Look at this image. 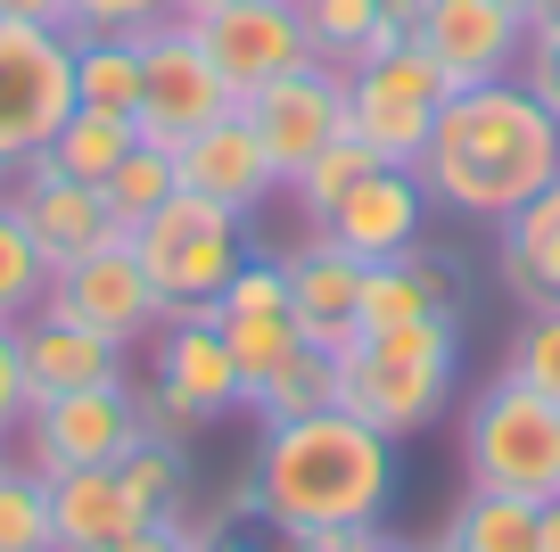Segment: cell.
Returning a JSON list of instances; mask_svg holds the SVG:
<instances>
[{
	"label": "cell",
	"instance_id": "6da1fadb",
	"mask_svg": "<svg viewBox=\"0 0 560 552\" xmlns=\"http://www.w3.org/2000/svg\"><path fill=\"white\" fill-rule=\"evenodd\" d=\"M420 191L429 207L462 215V223H511L544 182H560V116L520 83H478L438 107V133L420 149Z\"/></svg>",
	"mask_w": 560,
	"mask_h": 552
},
{
	"label": "cell",
	"instance_id": "7a4b0ae2",
	"mask_svg": "<svg viewBox=\"0 0 560 552\" xmlns=\"http://www.w3.org/2000/svg\"><path fill=\"white\" fill-rule=\"evenodd\" d=\"M256 519L272 536L305 528H380L387 495H396V446L354 413H298V421H264L256 462Z\"/></svg>",
	"mask_w": 560,
	"mask_h": 552
},
{
	"label": "cell",
	"instance_id": "3957f363",
	"mask_svg": "<svg viewBox=\"0 0 560 552\" xmlns=\"http://www.w3.org/2000/svg\"><path fill=\"white\" fill-rule=\"evenodd\" d=\"M454 363H462L454 313H429V322H404V330H363L338 355V413L371 421L387 446H404V437H420L445 413Z\"/></svg>",
	"mask_w": 560,
	"mask_h": 552
},
{
	"label": "cell",
	"instance_id": "277c9868",
	"mask_svg": "<svg viewBox=\"0 0 560 552\" xmlns=\"http://www.w3.org/2000/svg\"><path fill=\"white\" fill-rule=\"evenodd\" d=\"M462 479L478 495H560V404L536 396L527 380L494 371L470 404H462Z\"/></svg>",
	"mask_w": 560,
	"mask_h": 552
},
{
	"label": "cell",
	"instance_id": "5b68a950",
	"mask_svg": "<svg viewBox=\"0 0 560 552\" xmlns=\"http://www.w3.org/2000/svg\"><path fill=\"white\" fill-rule=\"evenodd\" d=\"M132 404H140V429L165 437V446H190L207 421H223V413L247 404L240 355H231L223 330H214V306H174L158 322V380L132 388Z\"/></svg>",
	"mask_w": 560,
	"mask_h": 552
},
{
	"label": "cell",
	"instance_id": "8992f818",
	"mask_svg": "<svg viewBox=\"0 0 560 552\" xmlns=\"http://www.w3.org/2000/svg\"><path fill=\"white\" fill-rule=\"evenodd\" d=\"M132 248H140V264H149V280L165 289V306H214L223 280L247 264V215L214 207V198H198V191H174L132 231Z\"/></svg>",
	"mask_w": 560,
	"mask_h": 552
},
{
	"label": "cell",
	"instance_id": "52a82bcc",
	"mask_svg": "<svg viewBox=\"0 0 560 552\" xmlns=\"http://www.w3.org/2000/svg\"><path fill=\"white\" fill-rule=\"evenodd\" d=\"M445 100H454V91H445L438 58L420 50V42H396V50L363 58V67L347 74V133L371 140L380 165H420Z\"/></svg>",
	"mask_w": 560,
	"mask_h": 552
},
{
	"label": "cell",
	"instance_id": "ba28073f",
	"mask_svg": "<svg viewBox=\"0 0 560 552\" xmlns=\"http://www.w3.org/2000/svg\"><path fill=\"white\" fill-rule=\"evenodd\" d=\"M74 116V34L67 25H0V173H18Z\"/></svg>",
	"mask_w": 560,
	"mask_h": 552
},
{
	"label": "cell",
	"instance_id": "9c48e42d",
	"mask_svg": "<svg viewBox=\"0 0 560 552\" xmlns=\"http://www.w3.org/2000/svg\"><path fill=\"white\" fill-rule=\"evenodd\" d=\"M240 91L223 83V67L207 58L190 18H165V25H140V140L158 149H182L190 133H207L214 116H231Z\"/></svg>",
	"mask_w": 560,
	"mask_h": 552
},
{
	"label": "cell",
	"instance_id": "30bf717a",
	"mask_svg": "<svg viewBox=\"0 0 560 552\" xmlns=\"http://www.w3.org/2000/svg\"><path fill=\"white\" fill-rule=\"evenodd\" d=\"M140 404H132V380L116 388H74V396H34L18 421V462L42 470V479H67V470H107L140 446Z\"/></svg>",
	"mask_w": 560,
	"mask_h": 552
},
{
	"label": "cell",
	"instance_id": "8fae6325",
	"mask_svg": "<svg viewBox=\"0 0 560 552\" xmlns=\"http://www.w3.org/2000/svg\"><path fill=\"white\" fill-rule=\"evenodd\" d=\"M42 306L67 313V322H83V330H100V338H116V346L158 338V322L174 313V306H165V289L149 280V264H140L132 240H107V248H91V256L58 264Z\"/></svg>",
	"mask_w": 560,
	"mask_h": 552
},
{
	"label": "cell",
	"instance_id": "7c38bea8",
	"mask_svg": "<svg viewBox=\"0 0 560 552\" xmlns=\"http://www.w3.org/2000/svg\"><path fill=\"white\" fill-rule=\"evenodd\" d=\"M240 107H247V124H256L264 157L280 165V191H289V182L347 133V74L322 67V58H305V67L272 74L264 91H247Z\"/></svg>",
	"mask_w": 560,
	"mask_h": 552
},
{
	"label": "cell",
	"instance_id": "4fadbf2b",
	"mask_svg": "<svg viewBox=\"0 0 560 552\" xmlns=\"http://www.w3.org/2000/svg\"><path fill=\"white\" fill-rule=\"evenodd\" d=\"M412 42L438 58L445 91H478V83H503V74H520L527 25L511 18L503 0H420Z\"/></svg>",
	"mask_w": 560,
	"mask_h": 552
},
{
	"label": "cell",
	"instance_id": "5bb4252c",
	"mask_svg": "<svg viewBox=\"0 0 560 552\" xmlns=\"http://www.w3.org/2000/svg\"><path fill=\"white\" fill-rule=\"evenodd\" d=\"M198 42H207V58L223 67V83L240 91H264L272 74L305 67L314 58V42H305V18L298 0H231V9H207V18H190Z\"/></svg>",
	"mask_w": 560,
	"mask_h": 552
},
{
	"label": "cell",
	"instance_id": "9a60e30c",
	"mask_svg": "<svg viewBox=\"0 0 560 552\" xmlns=\"http://www.w3.org/2000/svg\"><path fill=\"white\" fill-rule=\"evenodd\" d=\"M9 207H18L25 231L42 240L50 273L74 264V256H91V248H107V240H132V231H116L100 182H74V173H58L50 157H25V165L9 173Z\"/></svg>",
	"mask_w": 560,
	"mask_h": 552
},
{
	"label": "cell",
	"instance_id": "2e32d148",
	"mask_svg": "<svg viewBox=\"0 0 560 552\" xmlns=\"http://www.w3.org/2000/svg\"><path fill=\"white\" fill-rule=\"evenodd\" d=\"M280 273H289V313H298L305 346L347 355V346L363 338V256H347L330 231L305 223V248H289Z\"/></svg>",
	"mask_w": 560,
	"mask_h": 552
},
{
	"label": "cell",
	"instance_id": "e0dca14e",
	"mask_svg": "<svg viewBox=\"0 0 560 552\" xmlns=\"http://www.w3.org/2000/svg\"><path fill=\"white\" fill-rule=\"evenodd\" d=\"M420 223H429L420 173L412 165H380V173H363L314 231H330V240L347 248V256H363V264H387V256H412L420 248Z\"/></svg>",
	"mask_w": 560,
	"mask_h": 552
},
{
	"label": "cell",
	"instance_id": "ac0fdd59",
	"mask_svg": "<svg viewBox=\"0 0 560 552\" xmlns=\"http://www.w3.org/2000/svg\"><path fill=\"white\" fill-rule=\"evenodd\" d=\"M174 173H182V191L214 198V207H231V215H256L264 198H280V165L264 157L247 107H231V116H214L207 133L182 140V149H174Z\"/></svg>",
	"mask_w": 560,
	"mask_h": 552
},
{
	"label": "cell",
	"instance_id": "d6986e66",
	"mask_svg": "<svg viewBox=\"0 0 560 552\" xmlns=\"http://www.w3.org/2000/svg\"><path fill=\"white\" fill-rule=\"evenodd\" d=\"M18 355H25V396H74V388H116L132 346H116V338H100V330L67 322V313L34 306L18 322Z\"/></svg>",
	"mask_w": 560,
	"mask_h": 552
},
{
	"label": "cell",
	"instance_id": "ffe728a7",
	"mask_svg": "<svg viewBox=\"0 0 560 552\" xmlns=\"http://www.w3.org/2000/svg\"><path fill=\"white\" fill-rule=\"evenodd\" d=\"M132 528H149V511H140V495L124 486L116 462L50 479V536H58V552H116Z\"/></svg>",
	"mask_w": 560,
	"mask_h": 552
},
{
	"label": "cell",
	"instance_id": "44dd1931",
	"mask_svg": "<svg viewBox=\"0 0 560 552\" xmlns=\"http://www.w3.org/2000/svg\"><path fill=\"white\" fill-rule=\"evenodd\" d=\"M503 289L520 306H560V182H544L520 215L503 223Z\"/></svg>",
	"mask_w": 560,
	"mask_h": 552
},
{
	"label": "cell",
	"instance_id": "7402d4cb",
	"mask_svg": "<svg viewBox=\"0 0 560 552\" xmlns=\"http://www.w3.org/2000/svg\"><path fill=\"white\" fill-rule=\"evenodd\" d=\"M429 313H454V273L412 256H387L363 264V330H404V322H429Z\"/></svg>",
	"mask_w": 560,
	"mask_h": 552
},
{
	"label": "cell",
	"instance_id": "603a6c76",
	"mask_svg": "<svg viewBox=\"0 0 560 552\" xmlns=\"http://www.w3.org/2000/svg\"><path fill=\"white\" fill-rule=\"evenodd\" d=\"M298 18H305V42H314L322 67L354 74L363 58L396 50V25H387V0H298Z\"/></svg>",
	"mask_w": 560,
	"mask_h": 552
},
{
	"label": "cell",
	"instance_id": "cb8c5ba5",
	"mask_svg": "<svg viewBox=\"0 0 560 552\" xmlns=\"http://www.w3.org/2000/svg\"><path fill=\"white\" fill-rule=\"evenodd\" d=\"M438 552H544V503L527 495H462Z\"/></svg>",
	"mask_w": 560,
	"mask_h": 552
},
{
	"label": "cell",
	"instance_id": "d4e9b609",
	"mask_svg": "<svg viewBox=\"0 0 560 552\" xmlns=\"http://www.w3.org/2000/svg\"><path fill=\"white\" fill-rule=\"evenodd\" d=\"M74 100L107 116H140V34H74Z\"/></svg>",
	"mask_w": 560,
	"mask_h": 552
},
{
	"label": "cell",
	"instance_id": "484cf974",
	"mask_svg": "<svg viewBox=\"0 0 560 552\" xmlns=\"http://www.w3.org/2000/svg\"><path fill=\"white\" fill-rule=\"evenodd\" d=\"M140 140V124L132 116H107V107H83L74 100V116L58 124V140L42 157H50L58 173H74V182H107V173L124 165V149Z\"/></svg>",
	"mask_w": 560,
	"mask_h": 552
},
{
	"label": "cell",
	"instance_id": "4316f807",
	"mask_svg": "<svg viewBox=\"0 0 560 552\" xmlns=\"http://www.w3.org/2000/svg\"><path fill=\"white\" fill-rule=\"evenodd\" d=\"M174 191H182L174 149H158V140H132V149H124V165L100 182V198H107V215H116V231H140Z\"/></svg>",
	"mask_w": 560,
	"mask_h": 552
},
{
	"label": "cell",
	"instance_id": "83f0119b",
	"mask_svg": "<svg viewBox=\"0 0 560 552\" xmlns=\"http://www.w3.org/2000/svg\"><path fill=\"white\" fill-rule=\"evenodd\" d=\"M223 346L240 355V380H247V396H256L264 380H272L289 355H305V330H298V313L289 306H272V313H223Z\"/></svg>",
	"mask_w": 560,
	"mask_h": 552
},
{
	"label": "cell",
	"instance_id": "f1b7e54d",
	"mask_svg": "<svg viewBox=\"0 0 560 552\" xmlns=\"http://www.w3.org/2000/svg\"><path fill=\"white\" fill-rule=\"evenodd\" d=\"M330 404H338V355L305 346V355H289L272 380L247 396V413L256 421H298V413H330Z\"/></svg>",
	"mask_w": 560,
	"mask_h": 552
},
{
	"label": "cell",
	"instance_id": "f546056e",
	"mask_svg": "<svg viewBox=\"0 0 560 552\" xmlns=\"http://www.w3.org/2000/svg\"><path fill=\"white\" fill-rule=\"evenodd\" d=\"M42 297H50V256L25 231V215L0 198V322H25Z\"/></svg>",
	"mask_w": 560,
	"mask_h": 552
},
{
	"label": "cell",
	"instance_id": "4dcf8cb0",
	"mask_svg": "<svg viewBox=\"0 0 560 552\" xmlns=\"http://www.w3.org/2000/svg\"><path fill=\"white\" fill-rule=\"evenodd\" d=\"M0 552H58L50 536V479L25 462H0Z\"/></svg>",
	"mask_w": 560,
	"mask_h": 552
},
{
	"label": "cell",
	"instance_id": "1f68e13d",
	"mask_svg": "<svg viewBox=\"0 0 560 552\" xmlns=\"http://www.w3.org/2000/svg\"><path fill=\"white\" fill-rule=\"evenodd\" d=\"M363 173H380V157H371V140H354V133H338L330 149L314 157V165L298 173V182H289V198H298V215L305 223H322V215L338 207V198L354 191V182H363Z\"/></svg>",
	"mask_w": 560,
	"mask_h": 552
},
{
	"label": "cell",
	"instance_id": "d6a6232c",
	"mask_svg": "<svg viewBox=\"0 0 560 552\" xmlns=\"http://www.w3.org/2000/svg\"><path fill=\"white\" fill-rule=\"evenodd\" d=\"M116 470H124V486L140 495L149 519H174V503L190 495V462H182V446H165V437H140Z\"/></svg>",
	"mask_w": 560,
	"mask_h": 552
},
{
	"label": "cell",
	"instance_id": "836d02e7",
	"mask_svg": "<svg viewBox=\"0 0 560 552\" xmlns=\"http://www.w3.org/2000/svg\"><path fill=\"white\" fill-rule=\"evenodd\" d=\"M503 371L560 404V306H527V322L511 330V346H503Z\"/></svg>",
	"mask_w": 560,
	"mask_h": 552
},
{
	"label": "cell",
	"instance_id": "e575fe53",
	"mask_svg": "<svg viewBox=\"0 0 560 552\" xmlns=\"http://www.w3.org/2000/svg\"><path fill=\"white\" fill-rule=\"evenodd\" d=\"M165 18H182V0H67V34H91V25L140 34V25H165Z\"/></svg>",
	"mask_w": 560,
	"mask_h": 552
},
{
	"label": "cell",
	"instance_id": "d590c367",
	"mask_svg": "<svg viewBox=\"0 0 560 552\" xmlns=\"http://www.w3.org/2000/svg\"><path fill=\"white\" fill-rule=\"evenodd\" d=\"M272 306H289V273H280L272 256H247L240 273L223 280V297H214V322H223V313H272Z\"/></svg>",
	"mask_w": 560,
	"mask_h": 552
},
{
	"label": "cell",
	"instance_id": "8d00e7d4",
	"mask_svg": "<svg viewBox=\"0 0 560 552\" xmlns=\"http://www.w3.org/2000/svg\"><path fill=\"white\" fill-rule=\"evenodd\" d=\"M520 83H527V91H536V100H544V107L560 116V0L544 9L536 25H527V50H520Z\"/></svg>",
	"mask_w": 560,
	"mask_h": 552
},
{
	"label": "cell",
	"instance_id": "74e56055",
	"mask_svg": "<svg viewBox=\"0 0 560 552\" xmlns=\"http://www.w3.org/2000/svg\"><path fill=\"white\" fill-rule=\"evenodd\" d=\"M25 355H18V322H0V437H18L25 421Z\"/></svg>",
	"mask_w": 560,
	"mask_h": 552
},
{
	"label": "cell",
	"instance_id": "f35d334b",
	"mask_svg": "<svg viewBox=\"0 0 560 552\" xmlns=\"http://www.w3.org/2000/svg\"><path fill=\"white\" fill-rule=\"evenodd\" d=\"M116 552H198V544H190V536L174 528V519H149V528H132V536H124Z\"/></svg>",
	"mask_w": 560,
	"mask_h": 552
},
{
	"label": "cell",
	"instance_id": "ab89813d",
	"mask_svg": "<svg viewBox=\"0 0 560 552\" xmlns=\"http://www.w3.org/2000/svg\"><path fill=\"white\" fill-rule=\"evenodd\" d=\"M0 25H67V0H0Z\"/></svg>",
	"mask_w": 560,
	"mask_h": 552
},
{
	"label": "cell",
	"instance_id": "60d3db41",
	"mask_svg": "<svg viewBox=\"0 0 560 552\" xmlns=\"http://www.w3.org/2000/svg\"><path fill=\"white\" fill-rule=\"evenodd\" d=\"M544 552H560V495L544 503Z\"/></svg>",
	"mask_w": 560,
	"mask_h": 552
},
{
	"label": "cell",
	"instance_id": "b9f144b4",
	"mask_svg": "<svg viewBox=\"0 0 560 552\" xmlns=\"http://www.w3.org/2000/svg\"><path fill=\"white\" fill-rule=\"evenodd\" d=\"M503 9H511V18H520V25H536L544 9H552V0H503Z\"/></svg>",
	"mask_w": 560,
	"mask_h": 552
},
{
	"label": "cell",
	"instance_id": "7bdbcfd3",
	"mask_svg": "<svg viewBox=\"0 0 560 552\" xmlns=\"http://www.w3.org/2000/svg\"><path fill=\"white\" fill-rule=\"evenodd\" d=\"M363 552H412V544H396V536H380V528H371V544Z\"/></svg>",
	"mask_w": 560,
	"mask_h": 552
},
{
	"label": "cell",
	"instance_id": "ee69618b",
	"mask_svg": "<svg viewBox=\"0 0 560 552\" xmlns=\"http://www.w3.org/2000/svg\"><path fill=\"white\" fill-rule=\"evenodd\" d=\"M207 9H231V0H182V18H207Z\"/></svg>",
	"mask_w": 560,
	"mask_h": 552
},
{
	"label": "cell",
	"instance_id": "f6af8a7d",
	"mask_svg": "<svg viewBox=\"0 0 560 552\" xmlns=\"http://www.w3.org/2000/svg\"><path fill=\"white\" fill-rule=\"evenodd\" d=\"M207 552H264V544H240V536H223V544H207ZM280 552H289V544H280Z\"/></svg>",
	"mask_w": 560,
	"mask_h": 552
},
{
	"label": "cell",
	"instance_id": "bcb514c9",
	"mask_svg": "<svg viewBox=\"0 0 560 552\" xmlns=\"http://www.w3.org/2000/svg\"><path fill=\"white\" fill-rule=\"evenodd\" d=\"M0 462H9V437H0Z\"/></svg>",
	"mask_w": 560,
	"mask_h": 552
},
{
	"label": "cell",
	"instance_id": "7dc6e473",
	"mask_svg": "<svg viewBox=\"0 0 560 552\" xmlns=\"http://www.w3.org/2000/svg\"><path fill=\"white\" fill-rule=\"evenodd\" d=\"M0 198H9V173H0Z\"/></svg>",
	"mask_w": 560,
	"mask_h": 552
}]
</instances>
